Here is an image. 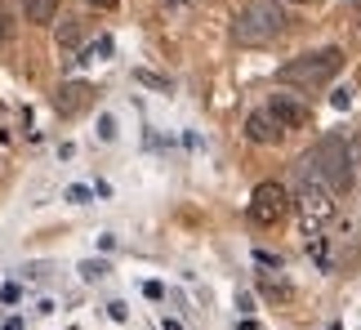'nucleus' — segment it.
I'll list each match as a JSON object with an SVG mask.
<instances>
[{
	"instance_id": "1",
	"label": "nucleus",
	"mask_w": 361,
	"mask_h": 330,
	"mask_svg": "<svg viewBox=\"0 0 361 330\" xmlns=\"http://www.w3.org/2000/svg\"><path fill=\"white\" fill-rule=\"evenodd\" d=\"M299 170H308L317 183H326L330 197H348L353 192V161H348V147H343V139H322L312 147L308 157L299 161Z\"/></svg>"
},
{
	"instance_id": "2",
	"label": "nucleus",
	"mask_w": 361,
	"mask_h": 330,
	"mask_svg": "<svg viewBox=\"0 0 361 330\" xmlns=\"http://www.w3.org/2000/svg\"><path fill=\"white\" fill-rule=\"evenodd\" d=\"M286 32V9L276 0H245L232 18V40L237 45H272Z\"/></svg>"
},
{
	"instance_id": "3",
	"label": "nucleus",
	"mask_w": 361,
	"mask_h": 330,
	"mask_svg": "<svg viewBox=\"0 0 361 330\" xmlns=\"http://www.w3.org/2000/svg\"><path fill=\"white\" fill-rule=\"evenodd\" d=\"M339 67H343V49L326 45V49H317V54H299V59H290L276 76H281V85H303V90H312V85L335 80Z\"/></svg>"
},
{
	"instance_id": "4",
	"label": "nucleus",
	"mask_w": 361,
	"mask_h": 330,
	"mask_svg": "<svg viewBox=\"0 0 361 330\" xmlns=\"http://www.w3.org/2000/svg\"><path fill=\"white\" fill-rule=\"evenodd\" d=\"M299 214H303V232H312V228H326L330 219H335V197L326 192V183H317V178L308 170H299Z\"/></svg>"
},
{
	"instance_id": "5",
	"label": "nucleus",
	"mask_w": 361,
	"mask_h": 330,
	"mask_svg": "<svg viewBox=\"0 0 361 330\" xmlns=\"http://www.w3.org/2000/svg\"><path fill=\"white\" fill-rule=\"evenodd\" d=\"M286 214H290V192H286V183H276V178L259 183L255 197H250V219H255L259 228H276Z\"/></svg>"
},
{
	"instance_id": "6",
	"label": "nucleus",
	"mask_w": 361,
	"mask_h": 330,
	"mask_svg": "<svg viewBox=\"0 0 361 330\" xmlns=\"http://www.w3.org/2000/svg\"><path fill=\"white\" fill-rule=\"evenodd\" d=\"M90 103H94V85H85V80H67V85L54 90V112L59 116H80Z\"/></svg>"
},
{
	"instance_id": "7",
	"label": "nucleus",
	"mask_w": 361,
	"mask_h": 330,
	"mask_svg": "<svg viewBox=\"0 0 361 330\" xmlns=\"http://www.w3.org/2000/svg\"><path fill=\"white\" fill-rule=\"evenodd\" d=\"M268 116H272L281 130H299V126H308V103H299L295 94H272Z\"/></svg>"
},
{
	"instance_id": "8",
	"label": "nucleus",
	"mask_w": 361,
	"mask_h": 330,
	"mask_svg": "<svg viewBox=\"0 0 361 330\" xmlns=\"http://www.w3.org/2000/svg\"><path fill=\"white\" fill-rule=\"evenodd\" d=\"M259 295L268 299V304H276V308L295 304V286H290L281 272H259Z\"/></svg>"
},
{
	"instance_id": "9",
	"label": "nucleus",
	"mask_w": 361,
	"mask_h": 330,
	"mask_svg": "<svg viewBox=\"0 0 361 330\" xmlns=\"http://www.w3.org/2000/svg\"><path fill=\"white\" fill-rule=\"evenodd\" d=\"M245 134H250V143H281V126H276V121L268 116V112H255L245 121Z\"/></svg>"
},
{
	"instance_id": "10",
	"label": "nucleus",
	"mask_w": 361,
	"mask_h": 330,
	"mask_svg": "<svg viewBox=\"0 0 361 330\" xmlns=\"http://www.w3.org/2000/svg\"><path fill=\"white\" fill-rule=\"evenodd\" d=\"M23 9H27L32 23H49L54 13H59V0H23Z\"/></svg>"
},
{
	"instance_id": "11",
	"label": "nucleus",
	"mask_w": 361,
	"mask_h": 330,
	"mask_svg": "<svg viewBox=\"0 0 361 330\" xmlns=\"http://www.w3.org/2000/svg\"><path fill=\"white\" fill-rule=\"evenodd\" d=\"M308 255H312V264L322 268V272L335 268V259H330V241H326V237H308Z\"/></svg>"
},
{
	"instance_id": "12",
	"label": "nucleus",
	"mask_w": 361,
	"mask_h": 330,
	"mask_svg": "<svg viewBox=\"0 0 361 330\" xmlns=\"http://www.w3.org/2000/svg\"><path fill=\"white\" fill-rule=\"evenodd\" d=\"M80 40H85V23H80V18H67V23L59 27V45L72 49V45H80Z\"/></svg>"
},
{
	"instance_id": "13",
	"label": "nucleus",
	"mask_w": 361,
	"mask_h": 330,
	"mask_svg": "<svg viewBox=\"0 0 361 330\" xmlns=\"http://www.w3.org/2000/svg\"><path fill=\"white\" fill-rule=\"evenodd\" d=\"M103 272H107V264H99V259H85V264H80V277L85 281H99Z\"/></svg>"
},
{
	"instance_id": "14",
	"label": "nucleus",
	"mask_w": 361,
	"mask_h": 330,
	"mask_svg": "<svg viewBox=\"0 0 361 330\" xmlns=\"http://www.w3.org/2000/svg\"><path fill=\"white\" fill-rule=\"evenodd\" d=\"M67 201H72V205H85V201H94V192L85 183H72V188H67Z\"/></svg>"
},
{
	"instance_id": "15",
	"label": "nucleus",
	"mask_w": 361,
	"mask_h": 330,
	"mask_svg": "<svg viewBox=\"0 0 361 330\" xmlns=\"http://www.w3.org/2000/svg\"><path fill=\"white\" fill-rule=\"evenodd\" d=\"M99 139H103V143L116 139V121H112V116H99Z\"/></svg>"
},
{
	"instance_id": "16",
	"label": "nucleus",
	"mask_w": 361,
	"mask_h": 330,
	"mask_svg": "<svg viewBox=\"0 0 361 330\" xmlns=\"http://www.w3.org/2000/svg\"><path fill=\"white\" fill-rule=\"evenodd\" d=\"M255 264H259V268H272V272H276V268H281V255H268V250H255Z\"/></svg>"
},
{
	"instance_id": "17",
	"label": "nucleus",
	"mask_w": 361,
	"mask_h": 330,
	"mask_svg": "<svg viewBox=\"0 0 361 330\" xmlns=\"http://www.w3.org/2000/svg\"><path fill=\"white\" fill-rule=\"evenodd\" d=\"M107 54H112V40L99 36V40H94V49H90V59H107Z\"/></svg>"
},
{
	"instance_id": "18",
	"label": "nucleus",
	"mask_w": 361,
	"mask_h": 330,
	"mask_svg": "<svg viewBox=\"0 0 361 330\" xmlns=\"http://www.w3.org/2000/svg\"><path fill=\"white\" fill-rule=\"evenodd\" d=\"M143 85H152V90H165V76H157V72H134Z\"/></svg>"
},
{
	"instance_id": "19",
	"label": "nucleus",
	"mask_w": 361,
	"mask_h": 330,
	"mask_svg": "<svg viewBox=\"0 0 361 330\" xmlns=\"http://www.w3.org/2000/svg\"><path fill=\"white\" fill-rule=\"evenodd\" d=\"M18 295H23V291H18L13 281H9V286H0V304H18Z\"/></svg>"
},
{
	"instance_id": "20",
	"label": "nucleus",
	"mask_w": 361,
	"mask_h": 330,
	"mask_svg": "<svg viewBox=\"0 0 361 330\" xmlns=\"http://www.w3.org/2000/svg\"><path fill=\"white\" fill-rule=\"evenodd\" d=\"M330 103L339 107V112H348V103H353V94L348 90H339V94H330Z\"/></svg>"
},
{
	"instance_id": "21",
	"label": "nucleus",
	"mask_w": 361,
	"mask_h": 330,
	"mask_svg": "<svg viewBox=\"0 0 361 330\" xmlns=\"http://www.w3.org/2000/svg\"><path fill=\"white\" fill-rule=\"evenodd\" d=\"M143 295H147V299H152V304H157V299H161V295H165V291H161V281H143Z\"/></svg>"
},
{
	"instance_id": "22",
	"label": "nucleus",
	"mask_w": 361,
	"mask_h": 330,
	"mask_svg": "<svg viewBox=\"0 0 361 330\" xmlns=\"http://www.w3.org/2000/svg\"><path fill=\"white\" fill-rule=\"evenodd\" d=\"M348 161H353V165H361V134H357V139L348 143Z\"/></svg>"
},
{
	"instance_id": "23",
	"label": "nucleus",
	"mask_w": 361,
	"mask_h": 330,
	"mask_svg": "<svg viewBox=\"0 0 361 330\" xmlns=\"http://www.w3.org/2000/svg\"><path fill=\"white\" fill-rule=\"evenodd\" d=\"M107 317H112V322H125L130 312H125V304H107Z\"/></svg>"
},
{
	"instance_id": "24",
	"label": "nucleus",
	"mask_w": 361,
	"mask_h": 330,
	"mask_svg": "<svg viewBox=\"0 0 361 330\" xmlns=\"http://www.w3.org/2000/svg\"><path fill=\"white\" fill-rule=\"evenodd\" d=\"M161 330H183V322H174V317H161Z\"/></svg>"
},
{
	"instance_id": "25",
	"label": "nucleus",
	"mask_w": 361,
	"mask_h": 330,
	"mask_svg": "<svg viewBox=\"0 0 361 330\" xmlns=\"http://www.w3.org/2000/svg\"><path fill=\"white\" fill-rule=\"evenodd\" d=\"M94 9H116V0H90Z\"/></svg>"
},
{
	"instance_id": "26",
	"label": "nucleus",
	"mask_w": 361,
	"mask_h": 330,
	"mask_svg": "<svg viewBox=\"0 0 361 330\" xmlns=\"http://www.w3.org/2000/svg\"><path fill=\"white\" fill-rule=\"evenodd\" d=\"M353 23L361 27V0H353Z\"/></svg>"
},
{
	"instance_id": "27",
	"label": "nucleus",
	"mask_w": 361,
	"mask_h": 330,
	"mask_svg": "<svg viewBox=\"0 0 361 330\" xmlns=\"http://www.w3.org/2000/svg\"><path fill=\"white\" fill-rule=\"evenodd\" d=\"M5 330H23V322H18V317H9V322H5Z\"/></svg>"
},
{
	"instance_id": "28",
	"label": "nucleus",
	"mask_w": 361,
	"mask_h": 330,
	"mask_svg": "<svg viewBox=\"0 0 361 330\" xmlns=\"http://www.w3.org/2000/svg\"><path fill=\"white\" fill-rule=\"evenodd\" d=\"M241 330H259V322H241Z\"/></svg>"
},
{
	"instance_id": "29",
	"label": "nucleus",
	"mask_w": 361,
	"mask_h": 330,
	"mask_svg": "<svg viewBox=\"0 0 361 330\" xmlns=\"http://www.w3.org/2000/svg\"><path fill=\"white\" fill-rule=\"evenodd\" d=\"M295 5H303V0H295Z\"/></svg>"
},
{
	"instance_id": "30",
	"label": "nucleus",
	"mask_w": 361,
	"mask_h": 330,
	"mask_svg": "<svg viewBox=\"0 0 361 330\" xmlns=\"http://www.w3.org/2000/svg\"><path fill=\"white\" fill-rule=\"evenodd\" d=\"M330 330H339V326H330Z\"/></svg>"
}]
</instances>
